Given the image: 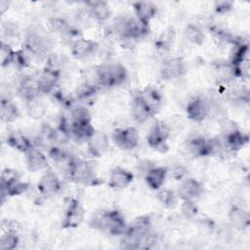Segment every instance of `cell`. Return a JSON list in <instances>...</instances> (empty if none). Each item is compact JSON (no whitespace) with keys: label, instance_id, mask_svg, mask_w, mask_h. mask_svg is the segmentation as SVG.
I'll list each match as a JSON object with an SVG mask.
<instances>
[{"label":"cell","instance_id":"4fadbf2b","mask_svg":"<svg viewBox=\"0 0 250 250\" xmlns=\"http://www.w3.org/2000/svg\"><path fill=\"white\" fill-rule=\"evenodd\" d=\"M187 72L186 62L182 58L165 59L160 67V75L164 80H174L183 77Z\"/></svg>","mask_w":250,"mask_h":250},{"label":"cell","instance_id":"1f68e13d","mask_svg":"<svg viewBox=\"0 0 250 250\" xmlns=\"http://www.w3.org/2000/svg\"><path fill=\"white\" fill-rule=\"evenodd\" d=\"M20 109L18 105L9 98H2L0 103V116L2 121L10 123L16 121L20 117Z\"/></svg>","mask_w":250,"mask_h":250},{"label":"cell","instance_id":"8fae6325","mask_svg":"<svg viewBox=\"0 0 250 250\" xmlns=\"http://www.w3.org/2000/svg\"><path fill=\"white\" fill-rule=\"evenodd\" d=\"M112 141L118 147L125 150H132L139 145L140 134L137 128L133 126L117 128L112 133Z\"/></svg>","mask_w":250,"mask_h":250},{"label":"cell","instance_id":"ffe728a7","mask_svg":"<svg viewBox=\"0 0 250 250\" xmlns=\"http://www.w3.org/2000/svg\"><path fill=\"white\" fill-rule=\"evenodd\" d=\"M130 110L132 118L137 123H144L151 116H153L151 109L149 108L140 92L133 95L130 102Z\"/></svg>","mask_w":250,"mask_h":250},{"label":"cell","instance_id":"e575fe53","mask_svg":"<svg viewBox=\"0 0 250 250\" xmlns=\"http://www.w3.org/2000/svg\"><path fill=\"white\" fill-rule=\"evenodd\" d=\"M176 33L173 27H168L161 32L155 40V47L160 51H168L173 46Z\"/></svg>","mask_w":250,"mask_h":250},{"label":"cell","instance_id":"7c38bea8","mask_svg":"<svg viewBox=\"0 0 250 250\" xmlns=\"http://www.w3.org/2000/svg\"><path fill=\"white\" fill-rule=\"evenodd\" d=\"M187 148L190 154L196 157L215 155L214 138L206 139L202 136H194L188 140Z\"/></svg>","mask_w":250,"mask_h":250},{"label":"cell","instance_id":"8d00e7d4","mask_svg":"<svg viewBox=\"0 0 250 250\" xmlns=\"http://www.w3.org/2000/svg\"><path fill=\"white\" fill-rule=\"evenodd\" d=\"M156 199L165 208H172L177 202V193L169 188H160L156 190Z\"/></svg>","mask_w":250,"mask_h":250},{"label":"cell","instance_id":"d6a6232c","mask_svg":"<svg viewBox=\"0 0 250 250\" xmlns=\"http://www.w3.org/2000/svg\"><path fill=\"white\" fill-rule=\"evenodd\" d=\"M140 93L154 115L158 111V109L160 108L161 104H162L161 94L158 92V90H156L155 88L149 87V86L145 88L144 90L140 91Z\"/></svg>","mask_w":250,"mask_h":250},{"label":"cell","instance_id":"f6af8a7d","mask_svg":"<svg viewBox=\"0 0 250 250\" xmlns=\"http://www.w3.org/2000/svg\"><path fill=\"white\" fill-rule=\"evenodd\" d=\"M182 211L187 218H192L196 216L197 207L195 205V201H183Z\"/></svg>","mask_w":250,"mask_h":250},{"label":"cell","instance_id":"5b68a950","mask_svg":"<svg viewBox=\"0 0 250 250\" xmlns=\"http://www.w3.org/2000/svg\"><path fill=\"white\" fill-rule=\"evenodd\" d=\"M0 188L3 202L5 198L19 196L25 193L29 188V184L21 181L19 173L16 170L6 168L1 173Z\"/></svg>","mask_w":250,"mask_h":250},{"label":"cell","instance_id":"836d02e7","mask_svg":"<svg viewBox=\"0 0 250 250\" xmlns=\"http://www.w3.org/2000/svg\"><path fill=\"white\" fill-rule=\"evenodd\" d=\"M186 40L195 46H201L205 40V34L200 26L194 23H188L184 29Z\"/></svg>","mask_w":250,"mask_h":250},{"label":"cell","instance_id":"c3c4849f","mask_svg":"<svg viewBox=\"0 0 250 250\" xmlns=\"http://www.w3.org/2000/svg\"><path fill=\"white\" fill-rule=\"evenodd\" d=\"M187 174V170L183 166H177L173 171V176L176 180L182 181Z\"/></svg>","mask_w":250,"mask_h":250},{"label":"cell","instance_id":"83f0119b","mask_svg":"<svg viewBox=\"0 0 250 250\" xmlns=\"http://www.w3.org/2000/svg\"><path fill=\"white\" fill-rule=\"evenodd\" d=\"M26 167L30 172H38L48 167V159L45 153L38 147L33 146L25 153Z\"/></svg>","mask_w":250,"mask_h":250},{"label":"cell","instance_id":"74e56055","mask_svg":"<svg viewBox=\"0 0 250 250\" xmlns=\"http://www.w3.org/2000/svg\"><path fill=\"white\" fill-rule=\"evenodd\" d=\"M20 243L18 232L4 231L0 236V250H14Z\"/></svg>","mask_w":250,"mask_h":250},{"label":"cell","instance_id":"8992f818","mask_svg":"<svg viewBox=\"0 0 250 250\" xmlns=\"http://www.w3.org/2000/svg\"><path fill=\"white\" fill-rule=\"evenodd\" d=\"M222 140L226 150L236 152L247 145L249 136L241 132L232 121L224 120L222 123Z\"/></svg>","mask_w":250,"mask_h":250},{"label":"cell","instance_id":"d590c367","mask_svg":"<svg viewBox=\"0 0 250 250\" xmlns=\"http://www.w3.org/2000/svg\"><path fill=\"white\" fill-rule=\"evenodd\" d=\"M98 92V88L96 85L91 84V83H82L80 84L74 94L75 100L80 101V102H85L93 99Z\"/></svg>","mask_w":250,"mask_h":250},{"label":"cell","instance_id":"6da1fadb","mask_svg":"<svg viewBox=\"0 0 250 250\" xmlns=\"http://www.w3.org/2000/svg\"><path fill=\"white\" fill-rule=\"evenodd\" d=\"M90 227L111 236H122L127 229V223L122 213L117 209L102 210L90 220Z\"/></svg>","mask_w":250,"mask_h":250},{"label":"cell","instance_id":"603a6c76","mask_svg":"<svg viewBox=\"0 0 250 250\" xmlns=\"http://www.w3.org/2000/svg\"><path fill=\"white\" fill-rule=\"evenodd\" d=\"M18 94L27 104L38 99L39 91L37 87V77L33 75H24L18 86Z\"/></svg>","mask_w":250,"mask_h":250},{"label":"cell","instance_id":"3957f363","mask_svg":"<svg viewBox=\"0 0 250 250\" xmlns=\"http://www.w3.org/2000/svg\"><path fill=\"white\" fill-rule=\"evenodd\" d=\"M113 31L123 40H138L149 32V27L142 24L136 18L118 16L112 22Z\"/></svg>","mask_w":250,"mask_h":250},{"label":"cell","instance_id":"ba28073f","mask_svg":"<svg viewBox=\"0 0 250 250\" xmlns=\"http://www.w3.org/2000/svg\"><path fill=\"white\" fill-rule=\"evenodd\" d=\"M169 136L170 129L168 125L163 121H156L146 136V143L151 149L164 153L169 149Z\"/></svg>","mask_w":250,"mask_h":250},{"label":"cell","instance_id":"681fc988","mask_svg":"<svg viewBox=\"0 0 250 250\" xmlns=\"http://www.w3.org/2000/svg\"><path fill=\"white\" fill-rule=\"evenodd\" d=\"M9 6H10V2L5 1V0H1L0 1V11H1V14H4L5 11L9 9Z\"/></svg>","mask_w":250,"mask_h":250},{"label":"cell","instance_id":"bcb514c9","mask_svg":"<svg viewBox=\"0 0 250 250\" xmlns=\"http://www.w3.org/2000/svg\"><path fill=\"white\" fill-rule=\"evenodd\" d=\"M3 34L7 38H17L19 34V29L14 23L6 22V24L3 25Z\"/></svg>","mask_w":250,"mask_h":250},{"label":"cell","instance_id":"30bf717a","mask_svg":"<svg viewBox=\"0 0 250 250\" xmlns=\"http://www.w3.org/2000/svg\"><path fill=\"white\" fill-rule=\"evenodd\" d=\"M85 218V211L82 203L77 198H71L62 221V228L65 229H76L81 226Z\"/></svg>","mask_w":250,"mask_h":250},{"label":"cell","instance_id":"52a82bcc","mask_svg":"<svg viewBox=\"0 0 250 250\" xmlns=\"http://www.w3.org/2000/svg\"><path fill=\"white\" fill-rule=\"evenodd\" d=\"M23 47L33 57L47 59L52 50V43L48 37L35 31H29L24 36Z\"/></svg>","mask_w":250,"mask_h":250},{"label":"cell","instance_id":"f546056e","mask_svg":"<svg viewBox=\"0 0 250 250\" xmlns=\"http://www.w3.org/2000/svg\"><path fill=\"white\" fill-rule=\"evenodd\" d=\"M229 219L231 226L237 229H244L250 224L249 213L240 206L233 205L229 211Z\"/></svg>","mask_w":250,"mask_h":250},{"label":"cell","instance_id":"4316f807","mask_svg":"<svg viewBox=\"0 0 250 250\" xmlns=\"http://www.w3.org/2000/svg\"><path fill=\"white\" fill-rule=\"evenodd\" d=\"M168 169L163 166L150 167L145 174V181L147 187L153 190L162 188L167 179Z\"/></svg>","mask_w":250,"mask_h":250},{"label":"cell","instance_id":"7402d4cb","mask_svg":"<svg viewBox=\"0 0 250 250\" xmlns=\"http://www.w3.org/2000/svg\"><path fill=\"white\" fill-rule=\"evenodd\" d=\"M132 6L137 21L148 26L151 20L156 16L157 6L150 1H137L134 2Z\"/></svg>","mask_w":250,"mask_h":250},{"label":"cell","instance_id":"277c9868","mask_svg":"<svg viewBox=\"0 0 250 250\" xmlns=\"http://www.w3.org/2000/svg\"><path fill=\"white\" fill-rule=\"evenodd\" d=\"M96 77L100 86L117 87L127 80L128 71L120 62H105L97 67Z\"/></svg>","mask_w":250,"mask_h":250},{"label":"cell","instance_id":"d4e9b609","mask_svg":"<svg viewBox=\"0 0 250 250\" xmlns=\"http://www.w3.org/2000/svg\"><path fill=\"white\" fill-rule=\"evenodd\" d=\"M95 132L96 129L92 124V119L70 121V136L77 142L87 143Z\"/></svg>","mask_w":250,"mask_h":250},{"label":"cell","instance_id":"2e32d148","mask_svg":"<svg viewBox=\"0 0 250 250\" xmlns=\"http://www.w3.org/2000/svg\"><path fill=\"white\" fill-rule=\"evenodd\" d=\"M49 157L54 161L57 168L67 177L74 161L76 160L66 149L60 146L59 145L54 146L49 148L48 150Z\"/></svg>","mask_w":250,"mask_h":250},{"label":"cell","instance_id":"60d3db41","mask_svg":"<svg viewBox=\"0 0 250 250\" xmlns=\"http://www.w3.org/2000/svg\"><path fill=\"white\" fill-rule=\"evenodd\" d=\"M54 98L56 101L62 104L63 107L71 109L74 106L75 97H73L70 93L65 92L63 90H58L54 92Z\"/></svg>","mask_w":250,"mask_h":250},{"label":"cell","instance_id":"484cf974","mask_svg":"<svg viewBox=\"0 0 250 250\" xmlns=\"http://www.w3.org/2000/svg\"><path fill=\"white\" fill-rule=\"evenodd\" d=\"M86 6L91 19L98 22H104L111 16V9L106 1L94 0L86 2Z\"/></svg>","mask_w":250,"mask_h":250},{"label":"cell","instance_id":"44dd1931","mask_svg":"<svg viewBox=\"0 0 250 250\" xmlns=\"http://www.w3.org/2000/svg\"><path fill=\"white\" fill-rule=\"evenodd\" d=\"M134 174L120 166L113 168L109 174L107 185L112 189L126 188L134 181Z\"/></svg>","mask_w":250,"mask_h":250},{"label":"cell","instance_id":"9a60e30c","mask_svg":"<svg viewBox=\"0 0 250 250\" xmlns=\"http://www.w3.org/2000/svg\"><path fill=\"white\" fill-rule=\"evenodd\" d=\"M37 189L41 196L50 197L62 189V182L59 176L53 170H47L37 183Z\"/></svg>","mask_w":250,"mask_h":250},{"label":"cell","instance_id":"7a4b0ae2","mask_svg":"<svg viewBox=\"0 0 250 250\" xmlns=\"http://www.w3.org/2000/svg\"><path fill=\"white\" fill-rule=\"evenodd\" d=\"M153 231L151 219L148 216H140L136 218L122 235V244L124 248L140 249L143 248L146 238Z\"/></svg>","mask_w":250,"mask_h":250},{"label":"cell","instance_id":"f35d334b","mask_svg":"<svg viewBox=\"0 0 250 250\" xmlns=\"http://www.w3.org/2000/svg\"><path fill=\"white\" fill-rule=\"evenodd\" d=\"M49 26L54 33L59 34L61 37L64 36L72 27L64 19L59 17L51 19L49 21Z\"/></svg>","mask_w":250,"mask_h":250},{"label":"cell","instance_id":"ee69618b","mask_svg":"<svg viewBox=\"0 0 250 250\" xmlns=\"http://www.w3.org/2000/svg\"><path fill=\"white\" fill-rule=\"evenodd\" d=\"M233 7L232 1L223 0V1H216L214 3V10L218 15H225L228 14Z\"/></svg>","mask_w":250,"mask_h":250},{"label":"cell","instance_id":"e0dca14e","mask_svg":"<svg viewBox=\"0 0 250 250\" xmlns=\"http://www.w3.org/2000/svg\"><path fill=\"white\" fill-rule=\"evenodd\" d=\"M210 104L202 97H195L191 99L187 106L186 113L188 119L193 122H202L209 115Z\"/></svg>","mask_w":250,"mask_h":250},{"label":"cell","instance_id":"f1b7e54d","mask_svg":"<svg viewBox=\"0 0 250 250\" xmlns=\"http://www.w3.org/2000/svg\"><path fill=\"white\" fill-rule=\"evenodd\" d=\"M6 143L10 147L24 154L33 146H35L28 137L19 131L11 132L6 139Z\"/></svg>","mask_w":250,"mask_h":250},{"label":"cell","instance_id":"d6986e66","mask_svg":"<svg viewBox=\"0 0 250 250\" xmlns=\"http://www.w3.org/2000/svg\"><path fill=\"white\" fill-rule=\"evenodd\" d=\"M99 49V44L93 39L84 38L83 36L76 39L70 45V53L77 60L88 59L95 55Z\"/></svg>","mask_w":250,"mask_h":250},{"label":"cell","instance_id":"7dc6e473","mask_svg":"<svg viewBox=\"0 0 250 250\" xmlns=\"http://www.w3.org/2000/svg\"><path fill=\"white\" fill-rule=\"evenodd\" d=\"M2 228L4 229L5 231H14V232H18L21 229V225L14 220H6L2 223Z\"/></svg>","mask_w":250,"mask_h":250},{"label":"cell","instance_id":"ac0fdd59","mask_svg":"<svg viewBox=\"0 0 250 250\" xmlns=\"http://www.w3.org/2000/svg\"><path fill=\"white\" fill-rule=\"evenodd\" d=\"M60 75V69L45 66V68L37 76V87L39 94L44 95L54 92L59 83Z\"/></svg>","mask_w":250,"mask_h":250},{"label":"cell","instance_id":"cb8c5ba5","mask_svg":"<svg viewBox=\"0 0 250 250\" xmlns=\"http://www.w3.org/2000/svg\"><path fill=\"white\" fill-rule=\"evenodd\" d=\"M109 147V140L105 133L97 131L87 141L89 153L94 157H102Z\"/></svg>","mask_w":250,"mask_h":250},{"label":"cell","instance_id":"b9f144b4","mask_svg":"<svg viewBox=\"0 0 250 250\" xmlns=\"http://www.w3.org/2000/svg\"><path fill=\"white\" fill-rule=\"evenodd\" d=\"M14 52H15V50L11 47L10 44H7V43L2 41V43H1V50H0L1 64H2V66H9V65H11Z\"/></svg>","mask_w":250,"mask_h":250},{"label":"cell","instance_id":"5bb4252c","mask_svg":"<svg viewBox=\"0 0 250 250\" xmlns=\"http://www.w3.org/2000/svg\"><path fill=\"white\" fill-rule=\"evenodd\" d=\"M203 192L202 184L194 178H185L182 180L177 189V196L182 201H195Z\"/></svg>","mask_w":250,"mask_h":250},{"label":"cell","instance_id":"ab89813d","mask_svg":"<svg viewBox=\"0 0 250 250\" xmlns=\"http://www.w3.org/2000/svg\"><path fill=\"white\" fill-rule=\"evenodd\" d=\"M26 107H27L28 115L33 119L42 118L46 114V111H47L45 104L38 99L27 103Z\"/></svg>","mask_w":250,"mask_h":250},{"label":"cell","instance_id":"9c48e42d","mask_svg":"<svg viewBox=\"0 0 250 250\" xmlns=\"http://www.w3.org/2000/svg\"><path fill=\"white\" fill-rule=\"evenodd\" d=\"M67 178L76 184L92 186L97 181L93 164L87 160L77 159L74 161Z\"/></svg>","mask_w":250,"mask_h":250},{"label":"cell","instance_id":"4dcf8cb0","mask_svg":"<svg viewBox=\"0 0 250 250\" xmlns=\"http://www.w3.org/2000/svg\"><path fill=\"white\" fill-rule=\"evenodd\" d=\"M61 137L62 135L57 128L52 127L49 124H43L38 134V141L42 146L50 148L58 145Z\"/></svg>","mask_w":250,"mask_h":250},{"label":"cell","instance_id":"7bdbcfd3","mask_svg":"<svg viewBox=\"0 0 250 250\" xmlns=\"http://www.w3.org/2000/svg\"><path fill=\"white\" fill-rule=\"evenodd\" d=\"M11 65L17 68H24L27 65V58L23 50H15Z\"/></svg>","mask_w":250,"mask_h":250}]
</instances>
